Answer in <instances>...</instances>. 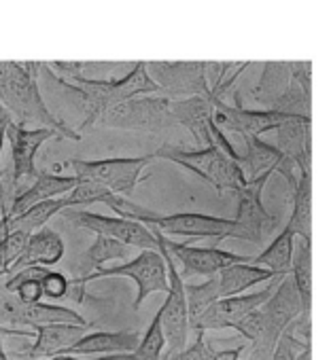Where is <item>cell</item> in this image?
Returning a JSON list of instances; mask_svg holds the SVG:
<instances>
[{"mask_svg":"<svg viewBox=\"0 0 331 360\" xmlns=\"http://www.w3.org/2000/svg\"><path fill=\"white\" fill-rule=\"evenodd\" d=\"M39 70L41 62H0V106L13 123L51 129L60 140L79 142L83 136L47 108L37 81Z\"/></svg>","mask_w":331,"mask_h":360,"instance_id":"1","label":"cell"},{"mask_svg":"<svg viewBox=\"0 0 331 360\" xmlns=\"http://www.w3.org/2000/svg\"><path fill=\"white\" fill-rule=\"evenodd\" d=\"M151 157L166 159V161H173V163L187 167L189 172L206 180L219 195H225V193L238 195L246 187V178L240 165L217 146L185 148V146H175V144H163L155 153H151Z\"/></svg>","mask_w":331,"mask_h":360,"instance_id":"2","label":"cell"},{"mask_svg":"<svg viewBox=\"0 0 331 360\" xmlns=\"http://www.w3.org/2000/svg\"><path fill=\"white\" fill-rule=\"evenodd\" d=\"M151 161H153L151 155H142V157H113V159H96V161L70 159L64 165H70V169H75L73 176H77L79 180L98 183L106 187L111 193L127 198L144 180V169Z\"/></svg>","mask_w":331,"mask_h":360,"instance_id":"3","label":"cell"},{"mask_svg":"<svg viewBox=\"0 0 331 360\" xmlns=\"http://www.w3.org/2000/svg\"><path fill=\"white\" fill-rule=\"evenodd\" d=\"M98 125L113 129L161 134L177 123L173 117V100L161 94H155L113 106L100 117Z\"/></svg>","mask_w":331,"mask_h":360,"instance_id":"4","label":"cell"},{"mask_svg":"<svg viewBox=\"0 0 331 360\" xmlns=\"http://www.w3.org/2000/svg\"><path fill=\"white\" fill-rule=\"evenodd\" d=\"M104 278H127L136 284L134 309H140L142 301L153 292H168V269H166V261L159 250H140L134 259L125 263L102 267L96 274L87 276L81 286Z\"/></svg>","mask_w":331,"mask_h":360,"instance_id":"5","label":"cell"},{"mask_svg":"<svg viewBox=\"0 0 331 360\" xmlns=\"http://www.w3.org/2000/svg\"><path fill=\"white\" fill-rule=\"evenodd\" d=\"M159 244V240H157ZM166 261L168 269V292H166L163 305L157 309L161 328L166 335V345H168V356L181 352L187 347V335H189V309H187V295H185V280L181 271L177 269L175 259L161 244L157 248Z\"/></svg>","mask_w":331,"mask_h":360,"instance_id":"6","label":"cell"},{"mask_svg":"<svg viewBox=\"0 0 331 360\" xmlns=\"http://www.w3.org/2000/svg\"><path fill=\"white\" fill-rule=\"evenodd\" d=\"M159 94L170 100L213 98L208 83V62H144Z\"/></svg>","mask_w":331,"mask_h":360,"instance_id":"7","label":"cell"},{"mask_svg":"<svg viewBox=\"0 0 331 360\" xmlns=\"http://www.w3.org/2000/svg\"><path fill=\"white\" fill-rule=\"evenodd\" d=\"M68 221L75 227L94 231L96 236H104L119 244L130 246L132 250H157V231L149 229L138 221H127L119 217H104L98 212L87 210H73L68 212Z\"/></svg>","mask_w":331,"mask_h":360,"instance_id":"8","label":"cell"},{"mask_svg":"<svg viewBox=\"0 0 331 360\" xmlns=\"http://www.w3.org/2000/svg\"><path fill=\"white\" fill-rule=\"evenodd\" d=\"M142 225L149 229L157 231L163 238L170 236H181L189 240H202V238H215L219 242L230 240L234 221L221 219V217H211V214H200V212H177V214H159L151 212Z\"/></svg>","mask_w":331,"mask_h":360,"instance_id":"9","label":"cell"},{"mask_svg":"<svg viewBox=\"0 0 331 360\" xmlns=\"http://www.w3.org/2000/svg\"><path fill=\"white\" fill-rule=\"evenodd\" d=\"M272 174H263L255 180H249L246 187L238 193V210L230 240H244L251 244H261L266 229L276 225V217L270 214L263 206V189Z\"/></svg>","mask_w":331,"mask_h":360,"instance_id":"10","label":"cell"},{"mask_svg":"<svg viewBox=\"0 0 331 360\" xmlns=\"http://www.w3.org/2000/svg\"><path fill=\"white\" fill-rule=\"evenodd\" d=\"M157 240L166 250L170 252L175 263H181L183 271L189 276L213 278L232 265L251 263V259H253L249 255H236V252L221 250V248H200V246H192L187 242H175V240L163 238L159 233H157Z\"/></svg>","mask_w":331,"mask_h":360,"instance_id":"11","label":"cell"},{"mask_svg":"<svg viewBox=\"0 0 331 360\" xmlns=\"http://www.w3.org/2000/svg\"><path fill=\"white\" fill-rule=\"evenodd\" d=\"M213 121L225 134H238L242 138H261L266 131H276L287 121V117L274 110L244 108L242 104L213 100Z\"/></svg>","mask_w":331,"mask_h":360,"instance_id":"12","label":"cell"},{"mask_svg":"<svg viewBox=\"0 0 331 360\" xmlns=\"http://www.w3.org/2000/svg\"><path fill=\"white\" fill-rule=\"evenodd\" d=\"M282 280V278H280ZM280 280H274L270 286L249 292V295H238V297H227L219 299L200 320H196L189 328L196 330V335H204L206 330H221V328H232L238 320L249 316L251 311L259 309L266 305V301L272 297L276 284Z\"/></svg>","mask_w":331,"mask_h":360,"instance_id":"13","label":"cell"},{"mask_svg":"<svg viewBox=\"0 0 331 360\" xmlns=\"http://www.w3.org/2000/svg\"><path fill=\"white\" fill-rule=\"evenodd\" d=\"M58 138L51 129L43 127H24L20 123H11L7 131V140L11 146V183L18 187V183L26 178H37V155L41 146L47 140ZM60 140V138H58Z\"/></svg>","mask_w":331,"mask_h":360,"instance_id":"14","label":"cell"},{"mask_svg":"<svg viewBox=\"0 0 331 360\" xmlns=\"http://www.w3.org/2000/svg\"><path fill=\"white\" fill-rule=\"evenodd\" d=\"M79 185V178L77 176H64L58 172H39L35 183L18 193L9 206V219L26 212L28 208L43 204V202H51V200H60L64 195H68L75 187Z\"/></svg>","mask_w":331,"mask_h":360,"instance_id":"15","label":"cell"},{"mask_svg":"<svg viewBox=\"0 0 331 360\" xmlns=\"http://www.w3.org/2000/svg\"><path fill=\"white\" fill-rule=\"evenodd\" d=\"M276 148L299 172H312V119H287L276 129Z\"/></svg>","mask_w":331,"mask_h":360,"instance_id":"16","label":"cell"},{"mask_svg":"<svg viewBox=\"0 0 331 360\" xmlns=\"http://www.w3.org/2000/svg\"><path fill=\"white\" fill-rule=\"evenodd\" d=\"M140 343L136 330H92L83 335L73 347L62 356H113V354H132Z\"/></svg>","mask_w":331,"mask_h":360,"instance_id":"17","label":"cell"},{"mask_svg":"<svg viewBox=\"0 0 331 360\" xmlns=\"http://www.w3.org/2000/svg\"><path fill=\"white\" fill-rule=\"evenodd\" d=\"M173 117L177 125L189 129L200 148L213 146V98H185L173 100Z\"/></svg>","mask_w":331,"mask_h":360,"instance_id":"18","label":"cell"},{"mask_svg":"<svg viewBox=\"0 0 331 360\" xmlns=\"http://www.w3.org/2000/svg\"><path fill=\"white\" fill-rule=\"evenodd\" d=\"M64 255H66V246H64L62 236L58 231L45 227V229H41V231L30 236L24 255L13 265L9 276L18 274L22 269H30V267H45V269L54 267V265H58L64 259Z\"/></svg>","mask_w":331,"mask_h":360,"instance_id":"19","label":"cell"},{"mask_svg":"<svg viewBox=\"0 0 331 360\" xmlns=\"http://www.w3.org/2000/svg\"><path fill=\"white\" fill-rule=\"evenodd\" d=\"M92 326H75V324H51L35 328V343L24 352L26 358H56L66 354L83 335L89 333Z\"/></svg>","mask_w":331,"mask_h":360,"instance_id":"20","label":"cell"},{"mask_svg":"<svg viewBox=\"0 0 331 360\" xmlns=\"http://www.w3.org/2000/svg\"><path fill=\"white\" fill-rule=\"evenodd\" d=\"M242 140H244V150L240 153L238 165L246 178V183L263 174H274L278 169L285 155L276 148V144H270L261 138H242Z\"/></svg>","mask_w":331,"mask_h":360,"instance_id":"21","label":"cell"},{"mask_svg":"<svg viewBox=\"0 0 331 360\" xmlns=\"http://www.w3.org/2000/svg\"><path fill=\"white\" fill-rule=\"evenodd\" d=\"M130 252H132L130 246L119 244V242H115V240H108V238H104V236H96L94 242H92V246H89L85 252H81V257L75 261V267H77L79 276H77L75 280H70L73 286H81V282H83L87 276L96 274V271L102 269L106 263L119 261V259H127Z\"/></svg>","mask_w":331,"mask_h":360,"instance_id":"22","label":"cell"},{"mask_svg":"<svg viewBox=\"0 0 331 360\" xmlns=\"http://www.w3.org/2000/svg\"><path fill=\"white\" fill-rule=\"evenodd\" d=\"M217 278H219L221 299H227V297L244 295L249 288H253L257 284L280 280L282 276H278L270 269L257 267L253 263H238V265H232V267L223 269L221 274H217Z\"/></svg>","mask_w":331,"mask_h":360,"instance_id":"23","label":"cell"},{"mask_svg":"<svg viewBox=\"0 0 331 360\" xmlns=\"http://www.w3.org/2000/svg\"><path fill=\"white\" fill-rule=\"evenodd\" d=\"M291 85V62H263L261 77L253 89V98L263 110H272L274 104Z\"/></svg>","mask_w":331,"mask_h":360,"instance_id":"24","label":"cell"},{"mask_svg":"<svg viewBox=\"0 0 331 360\" xmlns=\"http://www.w3.org/2000/svg\"><path fill=\"white\" fill-rule=\"evenodd\" d=\"M285 227H289L297 238L312 240V172H301L299 176V183L293 191V210Z\"/></svg>","mask_w":331,"mask_h":360,"instance_id":"25","label":"cell"},{"mask_svg":"<svg viewBox=\"0 0 331 360\" xmlns=\"http://www.w3.org/2000/svg\"><path fill=\"white\" fill-rule=\"evenodd\" d=\"M295 233L285 227L276 238L274 242L263 248L261 255L253 257L251 263L257 265V267H263V269H270L278 276H289L291 274V263H293V246H295Z\"/></svg>","mask_w":331,"mask_h":360,"instance_id":"26","label":"cell"},{"mask_svg":"<svg viewBox=\"0 0 331 360\" xmlns=\"http://www.w3.org/2000/svg\"><path fill=\"white\" fill-rule=\"evenodd\" d=\"M289 276L297 286L304 309L310 311L312 309V240L310 238H295L293 263Z\"/></svg>","mask_w":331,"mask_h":360,"instance_id":"27","label":"cell"},{"mask_svg":"<svg viewBox=\"0 0 331 360\" xmlns=\"http://www.w3.org/2000/svg\"><path fill=\"white\" fill-rule=\"evenodd\" d=\"M68 210L66 206V200L60 198V200H51V202H43V204H37L32 208H28L26 212L13 217L7 221V231H24L28 236L45 229V225L60 212Z\"/></svg>","mask_w":331,"mask_h":360,"instance_id":"28","label":"cell"},{"mask_svg":"<svg viewBox=\"0 0 331 360\" xmlns=\"http://www.w3.org/2000/svg\"><path fill=\"white\" fill-rule=\"evenodd\" d=\"M45 271H47L45 267H30V269H22L18 274H11L9 280L5 282V288L24 305L41 303V299H43L41 280H43Z\"/></svg>","mask_w":331,"mask_h":360,"instance_id":"29","label":"cell"},{"mask_svg":"<svg viewBox=\"0 0 331 360\" xmlns=\"http://www.w3.org/2000/svg\"><path fill=\"white\" fill-rule=\"evenodd\" d=\"M185 295H187V309H189V326L200 320L219 299V278L213 276L202 284H185ZM192 330V328H189Z\"/></svg>","mask_w":331,"mask_h":360,"instance_id":"30","label":"cell"},{"mask_svg":"<svg viewBox=\"0 0 331 360\" xmlns=\"http://www.w3.org/2000/svg\"><path fill=\"white\" fill-rule=\"evenodd\" d=\"M163 349H166V335L161 328L159 314L153 316V322L140 337V343L134 352L136 360H163Z\"/></svg>","mask_w":331,"mask_h":360,"instance_id":"31","label":"cell"},{"mask_svg":"<svg viewBox=\"0 0 331 360\" xmlns=\"http://www.w3.org/2000/svg\"><path fill=\"white\" fill-rule=\"evenodd\" d=\"M111 195H115V193H111L106 187H102L98 183L79 180V185L68 195H64V200H66V206L70 210V208H81V206H92V204H106Z\"/></svg>","mask_w":331,"mask_h":360,"instance_id":"32","label":"cell"},{"mask_svg":"<svg viewBox=\"0 0 331 360\" xmlns=\"http://www.w3.org/2000/svg\"><path fill=\"white\" fill-rule=\"evenodd\" d=\"M28 240H30V236L24 231H9L3 240H0V278L9 276L13 265L24 255Z\"/></svg>","mask_w":331,"mask_h":360,"instance_id":"33","label":"cell"},{"mask_svg":"<svg viewBox=\"0 0 331 360\" xmlns=\"http://www.w3.org/2000/svg\"><path fill=\"white\" fill-rule=\"evenodd\" d=\"M234 330H238L251 345L259 343V339L263 337V328H266V316H263V307L251 311L249 316H244L242 320H238L234 326Z\"/></svg>","mask_w":331,"mask_h":360,"instance_id":"34","label":"cell"},{"mask_svg":"<svg viewBox=\"0 0 331 360\" xmlns=\"http://www.w3.org/2000/svg\"><path fill=\"white\" fill-rule=\"evenodd\" d=\"M41 286H43V297L51 299V301H60L64 299L70 288H73V282L66 274L62 271H45L43 280H41Z\"/></svg>","mask_w":331,"mask_h":360,"instance_id":"35","label":"cell"},{"mask_svg":"<svg viewBox=\"0 0 331 360\" xmlns=\"http://www.w3.org/2000/svg\"><path fill=\"white\" fill-rule=\"evenodd\" d=\"M308 345H310V343H304L301 339L295 337V333H293V328H291V324H289L287 330L280 335V339H278V343H276V347H274L270 360H295L297 354L304 352Z\"/></svg>","mask_w":331,"mask_h":360,"instance_id":"36","label":"cell"},{"mask_svg":"<svg viewBox=\"0 0 331 360\" xmlns=\"http://www.w3.org/2000/svg\"><path fill=\"white\" fill-rule=\"evenodd\" d=\"M215 352L217 349L211 345V341L204 339V335H196V341L192 345L173 356H166V360H213Z\"/></svg>","mask_w":331,"mask_h":360,"instance_id":"37","label":"cell"},{"mask_svg":"<svg viewBox=\"0 0 331 360\" xmlns=\"http://www.w3.org/2000/svg\"><path fill=\"white\" fill-rule=\"evenodd\" d=\"M13 123V117L0 106V157H3V146H5V140H7V131ZM0 187H5L3 185V169H0Z\"/></svg>","mask_w":331,"mask_h":360,"instance_id":"38","label":"cell"},{"mask_svg":"<svg viewBox=\"0 0 331 360\" xmlns=\"http://www.w3.org/2000/svg\"><path fill=\"white\" fill-rule=\"evenodd\" d=\"M28 335H30L28 330L9 328V326H3V324H0V360H11L9 354L5 352V337H28Z\"/></svg>","mask_w":331,"mask_h":360,"instance_id":"39","label":"cell"},{"mask_svg":"<svg viewBox=\"0 0 331 360\" xmlns=\"http://www.w3.org/2000/svg\"><path fill=\"white\" fill-rule=\"evenodd\" d=\"M49 360H136L134 352L132 354H113V356H56V358H49Z\"/></svg>","mask_w":331,"mask_h":360,"instance_id":"40","label":"cell"},{"mask_svg":"<svg viewBox=\"0 0 331 360\" xmlns=\"http://www.w3.org/2000/svg\"><path fill=\"white\" fill-rule=\"evenodd\" d=\"M295 360H312V343H310L304 352H299Z\"/></svg>","mask_w":331,"mask_h":360,"instance_id":"41","label":"cell"}]
</instances>
